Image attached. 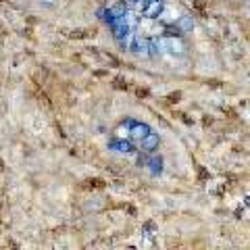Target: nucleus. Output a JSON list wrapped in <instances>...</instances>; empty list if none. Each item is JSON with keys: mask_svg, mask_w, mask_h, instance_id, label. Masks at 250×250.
<instances>
[{"mask_svg": "<svg viewBox=\"0 0 250 250\" xmlns=\"http://www.w3.org/2000/svg\"><path fill=\"white\" fill-rule=\"evenodd\" d=\"M194 9L205 15V2H202V0H196V2H194Z\"/></svg>", "mask_w": 250, "mask_h": 250, "instance_id": "1", "label": "nucleus"}, {"mask_svg": "<svg viewBox=\"0 0 250 250\" xmlns=\"http://www.w3.org/2000/svg\"><path fill=\"white\" fill-rule=\"evenodd\" d=\"M177 98H179V94H171V96H169V103H177Z\"/></svg>", "mask_w": 250, "mask_h": 250, "instance_id": "2", "label": "nucleus"}, {"mask_svg": "<svg viewBox=\"0 0 250 250\" xmlns=\"http://www.w3.org/2000/svg\"><path fill=\"white\" fill-rule=\"evenodd\" d=\"M138 96H142V98L148 96V90H142V88H140V90H138Z\"/></svg>", "mask_w": 250, "mask_h": 250, "instance_id": "3", "label": "nucleus"}]
</instances>
